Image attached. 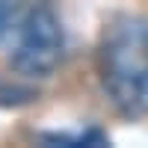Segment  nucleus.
I'll return each instance as SVG.
<instances>
[{
	"label": "nucleus",
	"instance_id": "nucleus-1",
	"mask_svg": "<svg viewBox=\"0 0 148 148\" xmlns=\"http://www.w3.org/2000/svg\"><path fill=\"white\" fill-rule=\"evenodd\" d=\"M98 74L119 113H148V18L121 15L104 30L98 47Z\"/></svg>",
	"mask_w": 148,
	"mask_h": 148
},
{
	"label": "nucleus",
	"instance_id": "nucleus-2",
	"mask_svg": "<svg viewBox=\"0 0 148 148\" xmlns=\"http://www.w3.org/2000/svg\"><path fill=\"white\" fill-rule=\"evenodd\" d=\"M62 51H65L62 24L47 3H39L24 18V27L12 51V65L24 77H47L62 62Z\"/></svg>",
	"mask_w": 148,
	"mask_h": 148
},
{
	"label": "nucleus",
	"instance_id": "nucleus-3",
	"mask_svg": "<svg viewBox=\"0 0 148 148\" xmlns=\"http://www.w3.org/2000/svg\"><path fill=\"white\" fill-rule=\"evenodd\" d=\"M45 142L56 145H107V136L101 130H83V133H51L45 136Z\"/></svg>",
	"mask_w": 148,
	"mask_h": 148
},
{
	"label": "nucleus",
	"instance_id": "nucleus-4",
	"mask_svg": "<svg viewBox=\"0 0 148 148\" xmlns=\"http://www.w3.org/2000/svg\"><path fill=\"white\" fill-rule=\"evenodd\" d=\"M27 0H0V39L12 30V24L18 21V15L24 12Z\"/></svg>",
	"mask_w": 148,
	"mask_h": 148
}]
</instances>
